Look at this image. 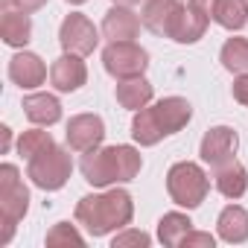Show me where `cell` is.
<instances>
[{
	"label": "cell",
	"mask_w": 248,
	"mask_h": 248,
	"mask_svg": "<svg viewBox=\"0 0 248 248\" xmlns=\"http://www.w3.org/2000/svg\"><path fill=\"white\" fill-rule=\"evenodd\" d=\"M193 117V105L181 96H167L149 108H140L132 120V138L140 146H155L158 140L181 132Z\"/></svg>",
	"instance_id": "cell-1"
},
{
	"label": "cell",
	"mask_w": 248,
	"mask_h": 248,
	"mask_svg": "<svg viewBox=\"0 0 248 248\" xmlns=\"http://www.w3.org/2000/svg\"><path fill=\"white\" fill-rule=\"evenodd\" d=\"M132 216H135V202L126 190L82 196L76 204V222H82L91 236H105L111 231L126 228Z\"/></svg>",
	"instance_id": "cell-2"
},
{
	"label": "cell",
	"mask_w": 248,
	"mask_h": 248,
	"mask_svg": "<svg viewBox=\"0 0 248 248\" xmlns=\"http://www.w3.org/2000/svg\"><path fill=\"white\" fill-rule=\"evenodd\" d=\"M143 158L135 146H105L93 152H82V175L93 187H108L117 181H135L140 172Z\"/></svg>",
	"instance_id": "cell-3"
},
{
	"label": "cell",
	"mask_w": 248,
	"mask_h": 248,
	"mask_svg": "<svg viewBox=\"0 0 248 248\" xmlns=\"http://www.w3.org/2000/svg\"><path fill=\"white\" fill-rule=\"evenodd\" d=\"M30 207V190L21 181V172L12 164L0 167V222H3V233H0V245H6L15 233V225L24 219Z\"/></svg>",
	"instance_id": "cell-4"
},
{
	"label": "cell",
	"mask_w": 248,
	"mask_h": 248,
	"mask_svg": "<svg viewBox=\"0 0 248 248\" xmlns=\"http://www.w3.org/2000/svg\"><path fill=\"white\" fill-rule=\"evenodd\" d=\"M167 190H170V199L187 210L199 207L210 190V181L204 175V170L193 161H181L175 164L170 172H167Z\"/></svg>",
	"instance_id": "cell-5"
},
{
	"label": "cell",
	"mask_w": 248,
	"mask_h": 248,
	"mask_svg": "<svg viewBox=\"0 0 248 248\" xmlns=\"http://www.w3.org/2000/svg\"><path fill=\"white\" fill-rule=\"evenodd\" d=\"M70 155L62 149V146H50L44 149L41 155L30 158V167H27V175L32 178L35 187L41 190H62L70 178Z\"/></svg>",
	"instance_id": "cell-6"
},
{
	"label": "cell",
	"mask_w": 248,
	"mask_h": 248,
	"mask_svg": "<svg viewBox=\"0 0 248 248\" xmlns=\"http://www.w3.org/2000/svg\"><path fill=\"white\" fill-rule=\"evenodd\" d=\"M102 64L114 79H135L149 67V53L135 41H111L102 53Z\"/></svg>",
	"instance_id": "cell-7"
},
{
	"label": "cell",
	"mask_w": 248,
	"mask_h": 248,
	"mask_svg": "<svg viewBox=\"0 0 248 248\" xmlns=\"http://www.w3.org/2000/svg\"><path fill=\"white\" fill-rule=\"evenodd\" d=\"M59 41H62V47H64V53L88 56V53H93V50H96L99 35H96V27H93L85 15L73 12V15H67V18L62 21Z\"/></svg>",
	"instance_id": "cell-8"
},
{
	"label": "cell",
	"mask_w": 248,
	"mask_h": 248,
	"mask_svg": "<svg viewBox=\"0 0 248 248\" xmlns=\"http://www.w3.org/2000/svg\"><path fill=\"white\" fill-rule=\"evenodd\" d=\"M105 140V123L96 114H76L67 123V143L76 152H93Z\"/></svg>",
	"instance_id": "cell-9"
},
{
	"label": "cell",
	"mask_w": 248,
	"mask_h": 248,
	"mask_svg": "<svg viewBox=\"0 0 248 248\" xmlns=\"http://www.w3.org/2000/svg\"><path fill=\"white\" fill-rule=\"evenodd\" d=\"M184 15V6L178 0H146L143 3V15L140 21L155 32V35H167L172 38L178 30V21Z\"/></svg>",
	"instance_id": "cell-10"
},
{
	"label": "cell",
	"mask_w": 248,
	"mask_h": 248,
	"mask_svg": "<svg viewBox=\"0 0 248 248\" xmlns=\"http://www.w3.org/2000/svg\"><path fill=\"white\" fill-rule=\"evenodd\" d=\"M236 146H239L236 132L228 129V126H216V129H210V132L202 138V149H199V155H202L204 164H210V167L216 170V167L233 161Z\"/></svg>",
	"instance_id": "cell-11"
},
{
	"label": "cell",
	"mask_w": 248,
	"mask_h": 248,
	"mask_svg": "<svg viewBox=\"0 0 248 248\" xmlns=\"http://www.w3.org/2000/svg\"><path fill=\"white\" fill-rule=\"evenodd\" d=\"M210 12H213V0H190L184 15H181V21H178V30L172 35V41L196 44L204 35L207 24H210Z\"/></svg>",
	"instance_id": "cell-12"
},
{
	"label": "cell",
	"mask_w": 248,
	"mask_h": 248,
	"mask_svg": "<svg viewBox=\"0 0 248 248\" xmlns=\"http://www.w3.org/2000/svg\"><path fill=\"white\" fill-rule=\"evenodd\" d=\"M85 79H88V70H85V62H82L76 53L59 56V59L53 62V67H50V82H53V88L62 91V93L79 91V88L85 85Z\"/></svg>",
	"instance_id": "cell-13"
},
{
	"label": "cell",
	"mask_w": 248,
	"mask_h": 248,
	"mask_svg": "<svg viewBox=\"0 0 248 248\" xmlns=\"http://www.w3.org/2000/svg\"><path fill=\"white\" fill-rule=\"evenodd\" d=\"M140 32V18L129 6H114L102 18V35L108 41H132Z\"/></svg>",
	"instance_id": "cell-14"
},
{
	"label": "cell",
	"mask_w": 248,
	"mask_h": 248,
	"mask_svg": "<svg viewBox=\"0 0 248 248\" xmlns=\"http://www.w3.org/2000/svg\"><path fill=\"white\" fill-rule=\"evenodd\" d=\"M9 79L21 88H38L47 79V67L35 53H18L9 62Z\"/></svg>",
	"instance_id": "cell-15"
},
{
	"label": "cell",
	"mask_w": 248,
	"mask_h": 248,
	"mask_svg": "<svg viewBox=\"0 0 248 248\" xmlns=\"http://www.w3.org/2000/svg\"><path fill=\"white\" fill-rule=\"evenodd\" d=\"M216 190L225 196V199H242L245 190H248V172L245 167L233 158L222 167H216Z\"/></svg>",
	"instance_id": "cell-16"
},
{
	"label": "cell",
	"mask_w": 248,
	"mask_h": 248,
	"mask_svg": "<svg viewBox=\"0 0 248 248\" xmlns=\"http://www.w3.org/2000/svg\"><path fill=\"white\" fill-rule=\"evenodd\" d=\"M24 114L35 126H53V123L62 120V102L50 93H32V96H24Z\"/></svg>",
	"instance_id": "cell-17"
},
{
	"label": "cell",
	"mask_w": 248,
	"mask_h": 248,
	"mask_svg": "<svg viewBox=\"0 0 248 248\" xmlns=\"http://www.w3.org/2000/svg\"><path fill=\"white\" fill-rule=\"evenodd\" d=\"M219 236L231 245H239L248 239V210H242L239 204H228L222 213H219Z\"/></svg>",
	"instance_id": "cell-18"
},
{
	"label": "cell",
	"mask_w": 248,
	"mask_h": 248,
	"mask_svg": "<svg viewBox=\"0 0 248 248\" xmlns=\"http://www.w3.org/2000/svg\"><path fill=\"white\" fill-rule=\"evenodd\" d=\"M152 85L143 79V76H135V79H120L117 85V102L123 108H129V111H140L152 102Z\"/></svg>",
	"instance_id": "cell-19"
},
{
	"label": "cell",
	"mask_w": 248,
	"mask_h": 248,
	"mask_svg": "<svg viewBox=\"0 0 248 248\" xmlns=\"http://www.w3.org/2000/svg\"><path fill=\"white\" fill-rule=\"evenodd\" d=\"M210 18L225 30H242L248 24V0H213Z\"/></svg>",
	"instance_id": "cell-20"
},
{
	"label": "cell",
	"mask_w": 248,
	"mask_h": 248,
	"mask_svg": "<svg viewBox=\"0 0 248 248\" xmlns=\"http://www.w3.org/2000/svg\"><path fill=\"white\" fill-rule=\"evenodd\" d=\"M0 35H3V41L9 47H24L32 35V21L27 12H6L3 18H0Z\"/></svg>",
	"instance_id": "cell-21"
},
{
	"label": "cell",
	"mask_w": 248,
	"mask_h": 248,
	"mask_svg": "<svg viewBox=\"0 0 248 248\" xmlns=\"http://www.w3.org/2000/svg\"><path fill=\"white\" fill-rule=\"evenodd\" d=\"M193 231V222L184 216V213H164L161 222H158V239L167 245V248H175L181 245V239Z\"/></svg>",
	"instance_id": "cell-22"
},
{
	"label": "cell",
	"mask_w": 248,
	"mask_h": 248,
	"mask_svg": "<svg viewBox=\"0 0 248 248\" xmlns=\"http://www.w3.org/2000/svg\"><path fill=\"white\" fill-rule=\"evenodd\" d=\"M225 70L231 73H248V38H228L219 53Z\"/></svg>",
	"instance_id": "cell-23"
},
{
	"label": "cell",
	"mask_w": 248,
	"mask_h": 248,
	"mask_svg": "<svg viewBox=\"0 0 248 248\" xmlns=\"http://www.w3.org/2000/svg\"><path fill=\"white\" fill-rule=\"evenodd\" d=\"M82 248L85 245V239H82V233L70 225V222H59V225H53V231L47 233V248Z\"/></svg>",
	"instance_id": "cell-24"
},
{
	"label": "cell",
	"mask_w": 248,
	"mask_h": 248,
	"mask_svg": "<svg viewBox=\"0 0 248 248\" xmlns=\"http://www.w3.org/2000/svg\"><path fill=\"white\" fill-rule=\"evenodd\" d=\"M50 146H56L53 143V138H50V132H38V129H32V132H24L21 135V140H18V152L30 161V158H35V155H41L44 149H50Z\"/></svg>",
	"instance_id": "cell-25"
},
{
	"label": "cell",
	"mask_w": 248,
	"mask_h": 248,
	"mask_svg": "<svg viewBox=\"0 0 248 248\" xmlns=\"http://www.w3.org/2000/svg\"><path fill=\"white\" fill-rule=\"evenodd\" d=\"M149 233H143V231H126V233H117L114 239H111V248H132V245H138V248H149Z\"/></svg>",
	"instance_id": "cell-26"
},
{
	"label": "cell",
	"mask_w": 248,
	"mask_h": 248,
	"mask_svg": "<svg viewBox=\"0 0 248 248\" xmlns=\"http://www.w3.org/2000/svg\"><path fill=\"white\" fill-rule=\"evenodd\" d=\"M216 239L210 233H202V231H190L184 239H181V248H213Z\"/></svg>",
	"instance_id": "cell-27"
},
{
	"label": "cell",
	"mask_w": 248,
	"mask_h": 248,
	"mask_svg": "<svg viewBox=\"0 0 248 248\" xmlns=\"http://www.w3.org/2000/svg\"><path fill=\"white\" fill-rule=\"evenodd\" d=\"M233 99L242 102V105H248V73H239L233 79Z\"/></svg>",
	"instance_id": "cell-28"
},
{
	"label": "cell",
	"mask_w": 248,
	"mask_h": 248,
	"mask_svg": "<svg viewBox=\"0 0 248 248\" xmlns=\"http://www.w3.org/2000/svg\"><path fill=\"white\" fill-rule=\"evenodd\" d=\"M6 3H15L21 12H38L41 6H47V0H6Z\"/></svg>",
	"instance_id": "cell-29"
},
{
	"label": "cell",
	"mask_w": 248,
	"mask_h": 248,
	"mask_svg": "<svg viewBox=\"0 0 248 248\" xmlns=\"http://www.w3.org/2000/svg\"><path fill=\"white\" fill-rule=\"evenodd\" d=\"M0 135H3V152H6L9 149V129L3 126V129H0Z\"/></svg>",
	"instance_id": "cell-30"
},
{
	"label": "cell",
	"mask_w": 248,
	"mask_h": 248,
	"mask_svg": "<svg viewBox=\"0 0 248 248\" xmlns=\"http://www.w3.org/2000/svg\"><path fill=\"white\" fill-rule=\"evenodd\" d=\"M117 6H135V3H140V0H114Z\"/></svg>",
	"instance_id": "cell-31"
},
{
	"label": "cell",
	"mask_w": 248,
	"mask_h": 248,
	"mask_svg": "<svg viewBox=\"0 0 248 248\" xmlns=\"http://www.w3.org/2000/svg\"><path fill=\"white\" fill-rule=\"evenodd\" d=\"M67 3H85V0H67Z\"/></svg>",
	"instance_id": "cell-32"
}]
</instances>
